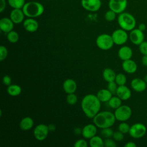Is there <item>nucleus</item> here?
Here are the masks:
<instances>
[{
	"mask_svg": "<svg viewBox=\"0 0 147 147\" xmlns=\"http://www.w3.org/2000/svg\"><path fill=\"white\" fill-rule=\"evenodd\" d=\"M116 74L115 71L110 68H106L103 69L102 72V76L103 78V79L108 82L114 81L115 78L116 76Z\"/></svg>",
	"mask_w": 147,
	"mask_h": 147,
	"instance_id": "b1692460",
	"label": "nucleus"
},
{
	"mask_svg": "<svg viewBox=\"0 0 147 147\" xmlns=\"http://www.w3.org/2000/svg\"><path fill=\"white\" fill-rule=\"evenodd\" d=\"M118 23L119 26L126 31H131L136 25V20L134 17L130 13L122 12L119 14Z\"/></svg>",
	"mask_w": 147,
	"mask_h": 147,
	"instance_id": "20e7f679",
	"label": "nucleus"
},
{
	"mask_svg": "<svg viewBox=\"0 0 147 147\" xmlns=\"http://www.w3.org/2000/svg\"><path fill=\"white\" fill-rule=\"evenodd\" d=\"M116 95L122 100H126L131 97V92L129 87L125 85L118 86L116 92Z\"/></svg>",
	"mask_w": 147,
	"mask_h": 147,
	"instance_id": "dca6fc26",
	"label": "nucleus"
},
{
	"mask_svg": "<svg viewBox=\"0 0 147 147\" xmlns=\"http://www.w3.org/2000/svg\"><path fill=\"white\" fill-rule=\"evenodd\" d=\"M0 12H2L6 7V1L5 0H0Z\"/></svg>",
	"mask_w": 147,
	"mask_h": 147,
	"instance_id": "79ce46f5",
	"label": "nucleus"
},
{
	"mask_svg": "<svg viewBox=\"0 0 147 147\" xmlns=\"http://www.w3.org/2000/svg\"><path fill=\"white\" fill-rule=\"evenodd\" d=\"M22 91L21 87L17 84H10L7 86V92L9 95L12 96L19 95Z\"/></svg>",
	"mask_w": 147,
	"mask_h": 147,
	"instance_id": "393cba45",
	"label": "nucleus"
},
{
	"mask_svg": "<svg viewBox=\"0 0 147 147\" xmlns=\"http://www.w3.org/2000/svg\"><path fill=\"white\" fill-rule=\"evenodd\" d=\"M139 50L143 55H147V41H144L139 45Z\"/></svg>",
	"mask_w": 147,
	"mask_h": 147,
	"instance_id": "4c0bfd02",
	"label": "nucleus"
},
{
	"mask_svg": "<svg viewBox=\"0 0 147 147\" xmlns=\"http://www.w3.org/2000/svg\"><path fill=\"white\" fill-rule=\"evenodd\" d=\"M74 145L75 147H87L88 143L84 139H79L75 142Z\"/></svg>",
	"mask_w": 147,
	"mask_h": 147,
	"instance_id": "ea45409f",
	"label": "nucleus"
},
{
	"mask_svg": "<svg viewBox=\"0 0 147 147\" xmlns=\"http://www.w3.org/2000/svg\"><path fill=\"white\" fill-rule=\"evenodd\" d=\"M7 2L13 9H22L25 4V0H7Z\"/></svg>",
	"mask_w": 147,
	"mask_h": 147,
	"instance_id": "cd10ccee",
	"label": "nucleus"
},
{
	"mask_svg": "<svg viewBox=\"0 0 147 147\" xmlns=\"http://www.w3.org/2000/svg\"><path fill=\"white\" fill-rule=\"evenodd\" d=\"M7 39L9 42L16 43L19 40V34L17 32L13 30L7 33Z\"/></svg>",
	"mask_w": 147,
	"mask_h": 147,
	"instance_id": "c85d7f7f",
	"label": "nucleus"
},
{
	"mask_svg": "<svg viewBox=\"0 0 147 147\" xmlns=\"http://www.w3.org/2000/svg\"><path fill=\"white\" fill-rule=\"evenodd\" d=\"M122 67L123 71L128 74H133L136 72L137 69L136 63L133 60H131V59L123 61Z\"/></svg>",
	"mask_w": 147,
	"mask_h": 147,
	"instance_id": "6ab92c4d",
	"label": "nucleus"
},
{
	"mask_svg": "<svg viewBox=\"0 0 147 147\" xmlns=\"http://www.w3.org/2000/svg\"><path fill=\"white\" fill-rule=\"evenodd\" d=\"M114 81L118 84V86H122L125 85L127 81V79L126 76L123 74L119 73L116 75Z\"/></svg>",
	"mask_w": 147,
	"mask_h": 147,
	"instance_id": "c756f323",
	"label": "nucleus"
},
{
	"mask_svg": "<svg viewBox=\"0 0 147 147\" xmlns=\"http://www.w3.org/2000/svg\"><path fill=\"white\" fill-rule=\"evenodd\" d=\"M116 13H115L112 10H109L106 11L105 14V18L106 21L109 22H111L115 19L116 17Z\"/></svg>",
	"mask_w": 147,
	"mask_h": 147,
	"instance_id": "72a5a7b5",
	"label": "nucleus"
},
{
	"mask_svg": "<svg viewBox=\"0 0 147 147\" xmlns=\"http://www.w3.org/2000/svg\"><path fill=\"white\" fill-rule=\"evenodd\" d=\"M89 145L91 147H103L104 141L100 136L95 135L90 139Z\"/></svg>",
	"mask_w": 147,
	"mask_h": 147,
	"instance_id": "a878e982",
	"label": "nucleus"
},
{
	"mask_svg": "<svg viewBox=\"0 0 147 147\" xmlns=\"http://www.w3.org/2000/svg\"><path fill=\"white\" fill-rule=\"evenodd\" d=\"M23 26L27 32H34L38 28V24L33 18H28L24 21Z\"/></svg>",
	"mask_w": 147,
	"mask_h": 147,
	"instance_id": "f3484780",
	"label": "nucleus"
},
{
	"mask_svg": "<svg viewBox=\"0 0 147 147\" xmlns=\"http://www.w3.org/2000/svg\"><path fill=\"white\" fill-rule=\"evenodd\" d=\"M96 96L101 102H108L113 96L112 93L108 89H101L97 92Z\"/></svg>",
	"mask_w": 147,
	"mask_h": 147,
	"instance_id": "4be33fe9",
	"label": "nucleus"
},
{
	"mask_svg": "<svg viewBox=\"0 0 147 147\" xmlns=\"http://www.w3.org/2000/svg\"><path fill=\"white\" fill-rule=\"evenodd\" d=\"M118 55L122 60H126L130 59L133 56V51L131 48L128 46H123L119 48L118 52Z\"/></svg>",
	"mask_w": 147,
	"mask_h": 147,
	"instance_id": "aec40b11",
	"label": "nucleus"
},
{
	"mask_svg": "<svg viewBox=\"0 0 147 147\" xmlns=\"http://www.w3.org/2000/svg\"><path fill=\"white\" fill-rule=\"evenodd\" d=\"M14 23L9 18L5 17L0 20V29L5 33H9L13 30Z\"/></svg>",
	"mask_w": 147,
	"mask_h": 147,
	"instance_id": "a211bd4d",
	"label": "nucleus"
},
{
	"mask_svg": "<svg viewBox=\"0 0 147 147\" xmlns=\"http://www.w3.org/2000/svg\"><path fill=\"white\" fill-rule=\"evenodd\" d=\"M118 84L115 83V81H112L108 82L107 84V89L112 93L113 95L116 94V92L118 88Z\"/></svg>",
	"mask_w": 147,
	"mask_h": 147,
	"instance_id": "f704fd0d",
	"label": "nucleus"
},
{
	"mask_svg": "<svg viewBox=\"0 0 147 147\" xmlns=\"http://www.w3.org/2000/svg\"><path fill=\"white\" fill-rule=\"evenodd\" d=\"M81 5L83 8L89 11H96L101 7L100 0H82Z\"/></svg>",
	"mask_w": 147,
	"mask_h": 147,
	"instance_id": "9b49d317",
	"label": "nucleus"
},
{
	"mask_svg": "<svg viewBox=\"0 0 147 147\" xmlns=\"http://www.w3.org/2000/svg\"><path fill=\"white\" fill-rule=\"evenodd\" d=\"M49 131V126L43 124L37 125L33 130V135L34 138L38 141H43L45 140Z\"/></svg>",
	"mask_w": 147,
	"mask_h": 147,
	"instance_id": "6e6552de",
	"label": "nucleus"
},
{
	"mask_svg": "<svg viewBox=\"0 0 147 147\" xmlns=\"http://www.w3.org/2000/svg\"><path fill=\"white\" fill-rule=\"evenodd\" d=\"M63 88L64 91L67 94L74 93L77 89V84L74 80L72 79H67L64 82Z\"/></svg>",
	"mask_w": 147,
	"mask_h": 147,
	"instance_id": "412c9836",
	"label": "nucleus"
},
{
	"mask_svg": "<svg viewBox=\"0 0 147 147\" xmlns=\"http://www.w3.org/2000/svg\"><path fill=\"white\" fill-rule=\"evenodd\" d=\"M141 61L142 65L147 67V55H143Z\"/></svg>",
	"mask_w": 147,
	"mask_h": 147,
	"instance_id": "c03bdc74",
	"label": "nucleus"
},
{
	"mask_svg": "<svg viewBox=\"0 0 147 147\" xmlns=\"http://www.w3.org/2000/svg\"><path fill=\"white\" fill-rule=\"evenodd\" d=\"M22 10L25 16L28 18H35L42 15L44 11V6L38 2L30 1L25 3Z\"/></svg>",
	"mask_w": 147,
	"mask_h": 147,
	"instance_id": "7ed1b4c3",
	"label": "nucleus"
},
{
	"mask_svg": "<svg viewBox=\"0 0 147 147\" xmlns=\"http://www.w3.org/2000/svg\"><path fill=\"white\" fill-rule=\"evenodd\" d=\"M113 133L114 131L110 127L102 129L100 131L101 136L105 138H110L111 137H113Z\"/></svg>",
	"mask_w": 147,
	"mask_h": 147,
	"instance_id": "473e14b6",
	"label": "nucleus"
},
{
	"mask_svg": "<svg viewBox=\"0 0 147 147\" xmlns=\"http://www.w3.org/2000/svg\"><path fill=\"white\" fill-rule=\"evenodd\" d=\"M101 103L96 95L87 94L82 100V110L86 117L89 118H93L99 112Z\"/></svg>",
	"mask_w": 147,
	"mask_h": 147,
	"instance_id": "f257e3e1",
	"label": "nucleus"
},
{
	"mask_svg": "<svg viewBox=\"0 0 147 147\" xmlns=\"http://www.w3.org/2000/svg\"><path fill=\"white\" fill-rule=\"evenodd\" d=\"M97 47L102 50L107 51L111 49L114 44L111 35L108 34H102L98 36L96 39Z\"/></svg>",
	"mask_w": 147,
	"mask_h": 147,
	"instance_id": "39448f33",
	"label": "nucleus"
},
{
	"mask_svg": "<svg viewBox=\"0 0 147 147\" xmlns=\"http://www.w3.org/2000/svg\"><path fill=\"white\" fill-rule=\"evenodd\" d=\"M67 102L70 105H74L78 101V96L74 93L68 94L66 97Z\"/></svg>",
	"mask_w": 147,
	"mask_h": 147,
	"instance_id": "7c9ffc66",
	"label": "nucleus"
},
{
	"mask_svg": "<svg viewBox=\"0 0 147 147\" xmlns=\"http://www.w3.org/2000/svg\"><path fill=\"white\" fill-rule=\"evenodd\" d=\"M144 80H145V82L147 83V75H146L145 76H144Z\"/></svg>",
	"mask_w": 147,
	"mask_h": 147,
	"instance_id": "de8ad7c7",
	"label": "nucleus"
},
{
	"mask_svg": "<svg viewBox=\"0 0 147 147\" xmlns=\"http://www.w3.org/2000/svg\"><path fill=\"white\" fill-rule=\"evenodd\" d=\"M114 115L117 121L125 122L128 120L132 114L131 109L127 105H121L116 109L114 111Z\"/></svg>",
	"mask_w": 147,
	"mask_h": 147,
	"instance_id": "423d86ee",
	"label": "nucleus"
},
{
	"mask_svg": "<svg viewBox=\"0 0 147 147\" xmlns=\"http://www.w3.org/2000/svg\"><path fill=\"white\" fill-rule=\"evenodd\" d=\"M127 5V0H110L109 7L117 14H120L123 12Z\"/></svg>",
	"mask_w": 147,
	"mask_h": 147,
	"instance_id": "9d476101",
	"label": "nucleus"
},
{
	"mask_svg": "<svg viewBox=\"0 0 147 147\" xmlns=\"http://www.w3.org/2000/svg\"><path fill=\"white\" fill-rule=\"evenodd\" d=\"M25 16L21 9H13L10 14V18L16 24L21 23L24 21Z\"/></svg>",
	"mask_w": 147,
	"mask_h": 147,
	"instance_id": "2eb2a0df",
	"label": "nucleus"
},
{
	"mask_svg": "<svg viewBox=\"0 0 147 147\" xmlns=\"http://www.w3.org/2000/svg\"><path fill=\"white\" fill-rule=\"evenodd\" d=\"M92 119L93 123L100 129L111 127L117 120L114 113L109 111L99 112Z\"/></svg>",
	"mask_w": 147,
	"mask_h": 147,
	"instance_id": "f03ea898",
	"label": "nucleus"
},
{
	"mask_svg": "<svg viewBox=\"0 0 147 147\" xmlns=\"http://www.w3.org/2000/svg\"><path fill=\"white\" fill-rule=\"evenodd\" d=\"M74 133L75 134H77V135H79V134H82V129L80 128V127H76L74 129Z\"/></svg>",
	"mask_w": 147,
	"mask_h": 147,
	"instance_id": "49530a36",
	"label": "nucleus"
},
{
	"mask_svg": "<svg viewBox=\"0 0 147 147\" xmlns=\"http://www.w3.org/2000/svg\"><path fill=\"white\" fill-rule=\"evenodd\" d=\"M8 51L6 47L3 45L0 46V61L4 60L7 56Z\"/></svg>",
	"mask_w": 147,
	"mask_h": 147,
	"instance_id": "c9c22d12",
	"label": "nucleus"
},
{
	"mask_svg": "<svg viewBox=\"0 0 147 147\" xmlns=\"http://www.w3.org/2000/svg\"><path fill=\"white\" fill-rule=\"evenodd\" d=\"M130 86L131 88L136 92H141L145 91L146 88L147 83L145 82L144 79L136 78L131 80L130 83Z\"/></svg>",
	"mask_w": 147,
	"mask_h": 147,
	"instance_id": "4468645a",
	"label": "nucleus"
},
{
	"mask_svg": "<svg viewBox=\"0 0 147 147\" xmlns=\"http://www.w3.org/2000/svg\"><path fill=\"white\" fill-rule=\"evenodd\" d=\"M97 133V126L94 124H87L82 129V135L86 139H90L95 136Z\"/></svg>",
	"mask_w": 147,
	"mask_h": 147,
	"instance_id": "ddd939ff",
	"label": "nucleus"
},
{
	"mask_svg": "<svg viewBox=\"0 0 147 147\" xmlns=\"http://www.w3.org/2000/svg\"><path fill=\"white\" fill-rule=\"evenodd\" d=\"M123 134H123L122 133H121L119 130L116 131L114 132L113 135V138L116 141H121L124 138V135Z\"/></svg>",
	"mask_w": 147,
	"mask_h": 147,
	"instance_id": "58836bf2",
	"label": "nucleus"
},
{
	"mask_svg": "<svg viewBox=\"0 0 147 147\" xmlns=\"http://www.w3.org/2000/svg\"><path fill=\"white\" fill-rule=\"evenodd\" d=\"M111 37L114 43L119 45L124 44L128 40V34L126 31L122 28L114 30L111 34Z\"/></svg>",
	"mask_w": 147,
	"mask_h": 147,
	"instance_id": "1a4fd4ad",
	"label": "nucleus"
},
{
	"mask_svg": "<svg viewBox=\"0 0 147 147\" xmlns=\"http://www.w3.org/2000/svg\"><path fill=\"white\" fill-rule=\"evenodd\" d=\"M104 146L105 147H116L117 144L114 140L106 138L104 141Z\"/></svg>",
	"mask_w": 147,
	"mask_h": 147,
	"instance_id": "e433bc0d",
	"label": "nucleus"
},
{
	"mask_svg": "<svg viewBox=\"0 0 147 147\" xmlns=\"http://www.w3.org/2000/svg\"><path fill=\"white\" fill-rule=\"evenodd\" d=\"M108 104L110 107L115 110L122 105V100L118 96H112L109 100Z\"/></svg>",
	"mask_w": 147,
	"mask_h": 147,
	"instance_id": "bb28decb",
	"label": "nucleus"
},
{
	"mask_svg": "<svg viewBox=\"0 0 147 147\" xmlns=\"http://www.w3.org/2000/svg\"><path fill=\"white\" fill-rule=\"evenodd\" d=\"M130 128V126L125 122H122L118 126V130L124 134L129 133Z\"/></svg>",
	"mask_w": 147,
	"mask_h": 147,
	"instance_id": "2f4dec72",
	"label": "nucleus"
},
{
	"mask_svg": "<svg viewBox=\"0 0 147 147\" xmlns=\"http://www.w3.org/2000/svg\"><path fill=\"white\" fill-rule=\"evenodd\" d=\"M2 82L3 84L9 86L11 84V79L9 75H5L2 78Z\"/></svg>",
	"mask_w": 147,
	"mask_h": 147,
	"instance_id": "a19ab883",
	"label": "nucleus"
},
{
	"mask_svg": "<svg viewBox=\"0 0 147 147\" xmlns=\"http://www.w3.org/2000/svg\"><path fill=\"white\" fill-rule=\"evenodd\" d=\"M34 125L33 119L30 117H26L23 118L19 124L20 127L22 130L27 131L30 130Z\"/></svg>",
	"mask_w": 147,
	"mask_h": 147,
	"instance_id": "5701e85b",
	"label": "nucleus"
},
{
	"mask_svg": "<svg viewBox=\"0 0 147 147\" xmlns=\"http://www.w3.org/2000/svg\"><path fill=\"white\" fill-rule=\"evenodd\" d=\"M125 147H136L137 145L132 141H129L125 144Z\"/></svg>",
	"mask_w": 147,
	"mask_h": 147,
	"instance_id": "37998d69",
	"label": "nucleus"
},
{
	"mask_svg": "<svg viewBox=\"0 0 147 147\" xmlns=\"http://www.w3.org/2000/svg\"><path fill=\"white\" fill-rule=\"evenodd\" d=\"M146 133V127L142 123H136L130 126L129 135L136 139L143 137Z\"/></svg>",
	"mask_w": 147,
	"mask_h": 147,
	"instance_id": "0eeeda50",
	"label": "nucleus"
},
{
	"mask_svg": "<svg viewBox=\"0 0 147 147\" xmlns=\"http://www.w3.org/2000/svg\"><path fill=\"white\" fill-rule=\"evenodd\" d=\"M129 38L133 44L139 45L144 41V32L138 28H134L130 31L129 34Z\"/></svg>",
	"mask_w": 147,
	"mask_h": 147,
	"instance_id": "f8f14e48",
	"label": "nucleus"
},
{
	"mask_svg": "<svg viewBox=\"0 0 147 147\" xmlns=\"http://www.w3.org/2000/svg\"><path fill=\"white\" fill-rule=\"evenodd\" d=\"M138 29H139L140 30L144 32L146 29V25H145V24H144V23H141V24H139V25L138 26Z\"/></svg>",
	"mask_w": 147,
	"mask_h": 147,
	"instance_id": "a18cd8bd",
	"label": "nucleus"
}]
</instances>
